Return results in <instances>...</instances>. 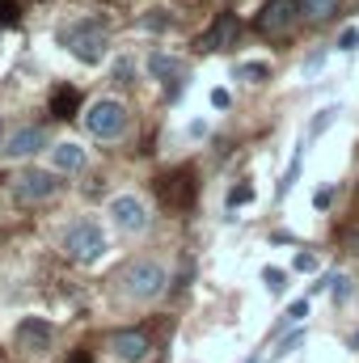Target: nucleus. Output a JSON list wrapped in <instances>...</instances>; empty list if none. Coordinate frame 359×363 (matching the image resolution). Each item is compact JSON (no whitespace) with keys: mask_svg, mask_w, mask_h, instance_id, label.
Instances as JSON below:
<instances>
[{"mask_svg":"<svg viewBox=\"0 0 359 363\" xmlns=\"http://www.w3.org/2000/svg\"><path fill=\"white\" fill-rule=\"evenodd\" d=\"M64 47L81 60V64H97L101 55H106V47H110V38H106V26L89 17V21H77V26H68L64 30Z\"/></svg>","mask_w":359,"mask_h":363,"instance_id":"f257e3e1","label":"nucleus"},{"mask_svg":"<svg viewBox=\"0 0 359 363\" xmlns=\"http://www.w3.org/2000/svg\"><path fill=\"white\" fill-rule=\"evenodd\" d=\"M64 250H68V258H72L77 267H93V262L106 254V233H101V224H97V220L72 224L68 237H64Z\"/></svg>","mask_w":359,"mask_h":363,"instance_id":"f03ea898","label":"nucleus"},{"mask_svg":"<svg viewBox=\"0 0 359 363\" xmlns=\"http://www.w3.org/2000/svg\"><path fill=\"white\" fill-rule=\"evenodd\" d=\"M165 267L161 262H153V258H140V262H131L127 271H123V291L131 296V300H157L161 291H165Z\"/></svg>","mask_w":359,"mask_h":363,"instance_id":"7ed1b4c3","label":"nucleus"},{"mask_svg":"<svg viewBox=\"0 0 359 363\" xmlns=\"http://www.w3.org/2000/svg\"><path fill=\"white\" fill-rule=\"evenodd\" d=\"M85 127H89V135H97V140H118L127 131V106L118 97H97L89 110H85Z\"/></svg>","mask_w":359,"mask_h":363,"instance_id":"20e7f679","label":"nucleus"},{"mask_svg":"<svg viewBox=\"0 0 359 363\" xmlns=\"http://www.w3.org/2000/svg\"><path fill=\"white\" fill-rule=\"evenodd\" d=\"M110 220L118 233H144L148 228V207L140 194H114L110 199Z\"/></svg>","mask_w":359,"mask_h":363,"instance_id":"39448f33","label":"nucleus"},{"mask_svg":"<svg viewBox=\"0 0 359 363\" xmlns=\"http://www.w3.org/2000/svg\"><path fill=\"white\" fill-rule=\"evenodd\" d=\"M51 338H55V330H51L47 317H21L17 330H13V342H17V351H26V355L51 351Z\"/></svg>","mask_w":359,"mask_h":363,"instance_id":"423d86ee","label":"nucleus"},{"mask_svg":"<svg viewBox=\"0 0 359 363\" xmlns=\"http://www.w3.org/2000/svg\"><path fill=\"white\" fill-rule=\"evenodd\" d=\"M296 21H300V0H267L254 17V26L263 34H287Z\"/></svg>","mask_w":359,"mask_h":363,"instance_id":"0eeeda50","label":"nucleus"},{"mask_svg":"<svg viewBox=\"0 0 359 363\" xmlns=\"http://www.w3.org/2000/svg\"><path fill=\"white\" fill-rule=\"evenodd\" d=\"M60 190V182L51 169H21L17 182H13V194H17V203H43V199H51Z\"/></svg>","mask_w":359,"mask_h":363,"instance_id":"6e6552de","label":"nucleus"},{"mask_svg":"<svg viewBox=\"0 0 359 363\" xmlns=\"http://www.w3.org/2000/svg\"><path fill=\"white\" fill-rule=\"evenodd\" d=\"M110 351L123 363H144L153 355V338H148L144 330H118V334L110 338Z\"/></svg>","mask_w":359,"mask_h":363,"instance_id":"1a4fd4ad","label":"nucleus"},{"mask_svg":"<svg viewBox=\"0 0 359 363\" xmlns=\"http://www.w3.org/2000/svg\"><path fill=\"white\" fill-rule=\"evenodd\" d=\"M43 148H47V131H43V127H17V131L0 144V157L17 161V157H34V152H43Z\"/></svg>","mask_w":359,"mask_h":363,"instance_id":"9d476101","label":"nucleus"},{"mask_svg":"<svg viewBox=\"0 0 359 363\" xmlns=\"http://www.w3.org/2000/svg\"><path fill=\"white\" fill-rule=\"evenodd\" d=\"M182 72H186V64H182V60H174V55H165V51L148 55V77H153L157 85H165V89H170V97H178Z\"/></svg>","mask_w":359,"mask_h":363,"instance_id":"9b49d317","label":"nucleus"},{"mask_svg":"<svg viewBox=\"0 0 359 363\" xmlns=\"http://www.w3.org/2000/svg\"><path fill=\"white\" fill-rule=\"evenodd\" d=\"M233 38H237V17H233V13H220V17L211 21V30L199 38V47H203V51H216V47H233Z\"/></svg>","mask_w":359,"mask_h":363,"instance_id":"f8f14e48","label":"nucleus"},{"mask_svg":"<svg viewBox=\"0 0 359 363\" xmlns=\"http://www.w3.org/2000/svg\"><path fill=\"white\" fill-rule=\"evenodd\" d=\"M51 165L64 169V174H77V169H85V148L72 144V140H64V144L51 148Z\"/></svg>","mask_w":359,"mask_h":363,"instance_id":"ddd939ff","label":"nucleus"},{"mask_svg":"<svg viewBox=\"0 0 359 363\" xmlns=\"http://www.w3.org/2000/svg\"><path fill=\"white\" fill-rule=\"evenodd\" d=\"M334 13H338V0H300V17H304V21H313V26L330 21Z\"/></svg>","mask_w":359,"mask_h":363,"instance_id":"4468645a","label":"nucleus"},{"mask_svg":"<svg viewBox=\"0 0 359 363\" xmlns=\"http://www.w3.org/2000/svg\"><path fill=\"white\" fill-rule=\"evenodd\" d=\"M51 114H55V118H72V114H77V89H68V85L55 89V97H51Z\"/></svg>","mask_w":359,"mask_h":363,"instance_id":"2eb2a0df","label":"nucleus"},{"mask_svg":"<svg viewBox=\"0 0 359 363\" xmlns=\"http://www.w3.org/2000/svg\"><path fill=\"white\" fill-rule=\"evenodd\" d=\"M237 77L250 81V85H263L270 77V64H237Z\"/></svg>","mask_w":359,"mask_h":363,"instance_id":"dca6fc26","label":"nucleus"},{"mask_svg":"<svg viewBox=\"0 0 359 363\" xmlns=\"http://www.w3.org/2000/svg\"><path fill=\"white\" fill-rule=\"evenodd\" d=\"M300 165H304V148H296V157H292V169L283 174V182H279V199L296 186V178H300Z\"/></svg>","mask_w":359,"mask_h":363,"instance_id":"f3484780","label":"nucleus"},{"mask_svg":"<svg viewBox=\"0 0 359 363\" xmlns=\"http://www.w3.org/2000/svg\"><path fill=\"white\" fill-rule=\"evenodd\" d=\"M245 203H254V186L250 182H241V186L228 190V207H245Z\"/></svg>","mask_w":359,"mask_h":363,"instance_id":"a211bd4d","label":"nucleus"},{"mask_svg":"<svg viewBox=\"0 0 359 363\" xmlns=\"http://www.w3.org/2000/svg\"><path fill=\"white\" fill-rule=\"evenodd\" d=\"M170 26H174V17H165V9H157V13L144 17V30H170Z\"/></svg>","mask_w":359,"mask_h":363,"instance_id":"6ab92c4d","label":"nucleus"},{"mask_svg":"<svg viewBox=\"0 0 359 363\" xmlns=\"http://www.w3.org/2000/svg\"><path fill=\"white\" fill-rule=\"evenodd\" d=\"M334 114H338V110H334V106H330V110H321V114H317V118H313V127H309V135H321V131H326V127H330V123H334Z\"/></svg>","mask_w":359,"mask_h":363,"instance_id":"aec40b11","label":"nucleus"},{"mask_svg":"<svg viewBox=\"0 0 359 363\" xmlns=\"http://www.w3.org/2000/svg\"><path fill=\"white\" fill-rule=\"evenodd\" d=\"M304 317H309V300H292V304H287V321H292V325H300Z\"/></svg>","mask_w":359,"mask_h":363,"instance_id":"412c9836","label":"nucleus"},{"mask_svg":"<svg viewBox=\"0 0 359 363\" xmlns=\"http://www.w3.org/2000/svg\"><path fill=\"white\" fill-rule=\"evenodd\" d=\"M300 342H304V330H296V334H292V338H283V342H279V347H275V359H283V355H287V351H296V347H300Z\"/></svg>","mask_w":359,"mask_h":363,"instance_id":"4be33fe9","label":"nucleus"},{"mask_svg":"<svg viewBox=\"0 0 359 363\" xmlns=\"http://www.w3.org/2000/svg\"><path fill=\"white\" fill-rule=\"evenodd\" d=\"M263 279H267V287H270V291L279 296V291H283V279H287V274L279 271V267H267V271H263Z\"/></svg>","mask_w":359,"mask_h":363,"instance_id":"5701e85b","label":"nucleus"},{"mask_svg":"<svg viewBox=\"0 0 359 363\" xmlns=\"http://www.w3.org/2000/svg\"><path fill=\"white\" fill-rule=\"evenodd\" d=\"M292 267H296L300 274H313V271H317V254H296V262H292Z\"/></svg>","mask_w":359,"mask_h":363,"instance_id":"b1692460","label":"nucleus"},{"mask_svg":"<svg viewBox=\"0 0 359 363\" xmlns=\"http://www.w3.org/2000/svg\"><path fill=\"white\" fill-rule=\"evenodd\" d=\"M330 291H334V300H347V296H351V279H347V274H334V287H330Z\"/></svg>","mask_w":359,"mask_h":363,"instance_id":"393cba45","label":"nucleus"},{"mask_svg":"<svg viewBox=\"0 0 359 363\" xmlns=\"http://www.w3.org/2000/svg\"><path fill=\"white\" fill-rule=\"evenodd\" d=\"M17 21V4L13 0H0V26H13Z\"/></svg>","mask_w":359,"mask_h":363,"instance_id":"a878e982","label":"nucleus"},{"mask_svg":"<svg viewBox=\"0 0 359 363\" xmlns=\"http://www.w3.org/2000/svg\"><path fill=\"white\" fill-rule=\"evenodd\" d=\"M338 47H343V51H355V47H359V30H343Z\"/></svg>","mask_w":359,"mask_h":363,"instance_id":"bb28decb","label":"nucleus"},{"mask_svg":"<svg viewBox=\"0 0 359 363\" xmlns=\"http://www.w3.org/2000/svg\"><path fill=\"white\" fill-rule=\"evenodd\" d=\"M317 68H326V51H317V55H309V60H304V72H309V77H313Z\"/></svg>","mask_w":359,"mask_h":363,"instance_id":"cd10ccee","label":"nucleus"},{"mask_svg":"<svg viewBox=\"0 0 359 363\" xmlns=\"http://www.w3.org/2000/svg\"><path fill=\"white\" fill-rule=\"evenodd\" d=\"M228 101H233L228 89H211V106H216V110H228Z\"/></svg>","mask_w":359,"mask_h":363,"instance_id":"c85d7f7f","label":"nucleus"},{"mask_svg":"<svg viewBox=\"0 0 359 363\" xmlns=\"http://www.w3.org/2000/svg\"><path fill=\"white\" fill-rule=\"evenodd\" d=\"M114 81H131V60H118L114 64Z\"/></svg>","mask_w":359,"mask_h":363,"instance_id":"c756f323","label":"nucleus"},{"mask_svg":"<svg viewBox=\"0 0 359 363\" xmlns=\"http://www.w3.org/2000/svg\"><path fill=\"white\" fill-rule=\"evenodd\" d=\"M330 199H334V190H317V194H313L317 207H330Z\"/></svg>","mask_w":359,"mask_h":363,"instance_id":"7c9ffc66","label":"nucleus"},{"mask_svg":"<svg viewBox=\"0 0 359 363\" xmlns=\"http://www.w3.org/2000/svg\"><path fill=\"white\" fill-rule=\"evenodd\" d=\"M4 131H9V123H4V118H0V140H4Z\"/></svg>","mask_w":359,"mask_h":363,"instance_id":"2f4dec72","label":"nucleus"},{"mask_svg":"<svg viewBox=\"0 0 359 363\" xmlns=\"http://www.w3.org/2000/svg\"><path fill=\"white\" fill-rule=\"evenodd\" d=\"M351 351H359V334H355V338H351Z\"/></svg>","mask_w":359,"mask_h":363,"instance_id":"473e14b6","label":"nucleus"},{"mask_svg":"<svg viewBox=\"0 0 359 363\" xmlns=\"http://www.w3.org/2000/svg\"><path fill=\"white\" fill-rule=\"evenodd\" d=\"M241 363H258V355H250V359H241Z\"/></svg>","mask_w":359,"mask_h":363,"instance_id":"72a5a7b5","label":"nucleus"}]
</instances>
